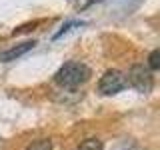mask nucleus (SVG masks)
Segmentation results:
<instances>
[{
    "mask_svg": "<svg viewBox=\"0 0 160 150\" xmlns=\"http://www.w3.org/2000/svg\"><path fill=\"white\" fill-rule=\"evenodd\" d=\"M26 150H52V142L48 138H40L36 142H32Z\"/></svg>",
    "mask_w": 160,
    "mask_h": 150,
    "instance_id": "nucleus-7",
    "label": "nucleus"
},
{
    "mask_svg": "<svg viewBox=\"0 0 160 150\" xmlns=\"http://www.w3.org/2000/svg\"><path fill=\"white\" fill-rule=\"evenodd\" d=\"M126 82L134 90H138V92H142V94H148L150 90H152V86H154L152 72H150L148 66H144V64H134V66L130 68Z\"/></svg>",
    "mask_w": 160,
    "mask_h": 150,
    "instance_id": "nucleus-2",
    "label": "nucleus"
},
{
    "mask_svg": "<svg viewBox=\"0 0 160 150\" xmlns=\"http://www.w3.org/2000/svg\"><path fill=\"white\" fill-rule=\"evenodd\" d=\"M34 46H36L34 40H24V42H20V44H14V46H10V48L0 52V62H12V60H16L20 56H24L26 52H30Z\"/></svg>",
    "mask_w": 160,
    "mask_h": 150,
    "instance_id": "nucleus-4",
    "label": "nucleus"
},
{
    "mask_svg": "<svg viewBox=\"0 0 160 150\" xmlns=\"http://www.w3.org/2000/svg\"><path fill=\"white\" fill-rule=\"evenodd\" d=\"M158 56H160L158 50H152V52H150V58H148V70H150V72H154V70H158V68H160Z\"/></svg>",
    "mask_w": 160,
    "mask_h": 150,
    "instance_id": "nucleus-8",
    "label": "nucleus"
},
{
    "mask_svg": "<svg viewBox=\"0 0 160 150\" xmlns=\"http://www.w3.org/2000/svg\"><path fill=\"white\" fill-rule=\"evenodd\" d=\"M102 140H98V138H86L82 144L78 146V150H102Z\"/></svg>",
    "mask_w": 160,
    "mask_h": 150,
    "instance_id": "nucleus-6",
    "label": "nucleus"
},
{
    "mask_svg": "<svg viewBox=\"0 0 160 150\" xmlns=\"http://www.w3.org/2000/svg\"><path fill=\"white\" fill-rule=\"evenodd\" d=\"M82 24H84L82 20H68V22H66V24H62V26H60V30H58L56 34H54V40H58L60 36H64L66 32H70L72 28H76V26H82Z\"/></svg>",
    "mask_w": 160,
    "mask_h": 150,
    "instance_id": "nucleus-5",
    "label": "nucleus"
},
{
    "mask_svg": "<svg viewBox=\"0 0 160 150\" xmlns=\"http://www.w3.org/2000/svg\"><path fill=\"white\" fill-rule=\"evenodd\" d=\"M124 86H126V76H124L120 70H116V68L106 70V72L102 74V78L98 80V90L102 94H106V96L120 92Z\"/></svg>",
    "mask_w": 160,
    "mask_h": 150,
    "instance_id": "nucleus-3",
    "label": "nucleus"
},
{
    "mask_svg": "<svg viewBox=\"0 0 160 150\" xmlns=\"http://www.w3.org/2000/svg\"><path fill=\"white\" fill-rule=\"evenodd\" d=\"M88 78H90V68L82 62H66L54 74L56 84L64 88H76L80 84H84Z\"/></svg>",
    "mask_w": 160,
    "mask_h": 150,
    "instance_id": "nucleus-1",
    "label": "nucleus"
}]
</instances>
